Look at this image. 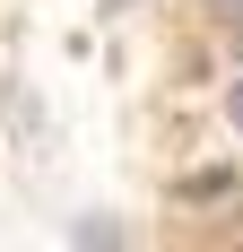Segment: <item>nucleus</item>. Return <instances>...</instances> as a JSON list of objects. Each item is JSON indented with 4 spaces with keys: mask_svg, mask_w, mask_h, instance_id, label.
<instances>
[{
    "mask_svg": "<svg viewBox=\"0 0 243 252\" xmlns=\"http://www.w3.org/2000/svg\"><path fill=\"white\" fill-rule=\"evenodd\" d=\"M226 113H235V130H243V78H235V96H226Z\"/></svg>",
    "mask_w": 243,
    "mask_h": 252,
    "instance_id": "obj_1",
    "label": "nucleus"
},
{
    "mask_svg": "<svg viewBox=\"0 0 243 252\" xmlns=\"http://www.w3.org/2000/svg\"><path fill=\"white\" fill-rule=\"evenodd\" d=\"M217 9H243V0H217Z\"/></svg>",
    "mask_w": 243,
    "mask_h": 252,
    "instance_id": "obj_2",
    "label": "nucleus"
},
{
    "mask_svg": "<svg viewBox=\"0 0 243 252\" xmlns=\"http://www.w3.org/2000/svg\"><path fill=\"white\" fill-rule=\"evenodd\" d=\"M104 9H122V0H104Z\"/></svg>",
    "mask_w": 243,
    "mask_h": 252,
    "instance_id": "obj_3",
    "label": "nucleus"
}]
</instances>
